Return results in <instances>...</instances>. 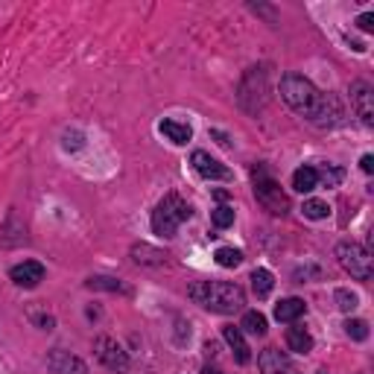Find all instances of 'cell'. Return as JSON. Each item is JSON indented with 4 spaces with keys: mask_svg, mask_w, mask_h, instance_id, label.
<instances>
[{
    "mask_svg": "<svg viewBox=\"0 0 374 374\" xmlns=\"http://www.w3.org/2000/svg\"><path fill=\"white\" fill-rule=\"evenodd\" d=\"M187 296L196 304H202L205 310L223 313V316L243 310L246 304V293L231 281H196L187 287Z\"/></svg>",
    "mask_w": 374,
    "mask_h": 374,
    "instance_id": "cell-1",
    "label": "cell"
},
{
    "mask_svg": "<svg viewBox=\"0 0 374 374\" xmlns=\"http://www.w3.org/2000/svg\"><path fill=\"white\" fill-rule=\"evenodd\" d=\"M193 216V207L178 196V193H167L158 205L155 211H152V231L158 234V237H176V231L182 223Z\"/></svg>",
    "mask_w": 374,
    "mask_h": 374,
    "instance_id": "cell-2",
    "label": "cell"
},
{
    "mask_svg": "<svg viewBox=\"0 0 374 374\" xmlns=\"http://www.w3.org/2000/svg\"><path fill=\"white\" fill-rule=\"evenodd\" d=\"M281 96H284V103L293 108V112L310 117V112L316 108L322 91H318L307 76H301V74H287V76L281 79Z\"/></svg>",
    "mask_w": 374,
    "mask_h": 374,
    "instance_id": "cell-3",
    "label": "cell"
},
{
    "mask_svg": "<svg viewBox=\"0 0 374 374\" xmlns=\"http://www.w3.org/2000/svg\"><path fill=\"white\" fill-rule=\"evenodd\" d=\"M255 196H257V202L266 207L269 214H287L289 211V199H287V193L278 187V182L266 173V167L263 164H257L255 167Z\"/></svg>",
    "mask_w": 374,
    "mask_h": 374,
    "instance_id": "cell-4",
    "label": "cell"
},
{
    "mask_svg": "<svg viewBox=\"0 0 374 374\" xmlns=\"http://www.w3.org/2000/svg\"><path fill=\"white\" fill-rule=\"evenodd\" d=\"M337 260L339 266L357 281H368L371 278V252L359 243H339L337 246Z\"/></svg>",
    "mask_w": 374,
    "mask_h": 374,
    "instance_id": "cell-5",
    "label": "cell"
},
{
    "mask_svg": "<svg viewBox=\"0 0 374 374\" xmlns=\"http://www.w3.org/2000/svg\"><path fill=\"white\" fill-rule=\"evenodd\" d=\"M94 354L105 368H112V371H126L129 368V354L123 351V345L112 337H96L94 339Z\"/></svg>",
    "mask_w": 374,
    "mask_h": 374,
    "instance_id": "cell-6",
    "label": "cell"
},
{
    "mask_svg": "<svg viewBox=\"0 0 374 374\" xmlns=\"http://www.w3.org/2000/svg\"><path fill=\"white\" fill-rule=\"evenodd\" d=\"M342 117H345V112H342V103L337 100L334 94H322L318 96V103H316V108L310 112V123L313 126H318V129H330V126H339L342 123Z\"/></svg>",
    "mask_w": 374,
    "mask_h": 374,
    "instance_id": "cell-7",
    "label": "cell"
},
{
    "mask_svg": "<svg viewBox=\"0 0 374 374\" xmlns=\"http://www.w3.org/2000/svg\"><path fill=\"white\" fill-rule=\"evenodd\" d=\"M351 105L357 117L363 120V126H374V94H371V85L363 79L351 82Z\"/></svg>",
    "mask_w": 374,
    "mask_h": 374,
    "instance_id": "cell-8",
    "label": "cell"
},
{
    "mask_svg": "<svg viewBox=\"0 0 374 374\" xmlns=\"http://www.w3.org/2000/svg\"><path fill=\"white\" fill-rule=\"evenodd\" d=\"M190 164H193V170H196L202 178H207V182H228V178H231V170L226 167V164L216 161L214 155H207V152H202V149L193 152Z\"/></svg>",
    "mask_w": 374,
    "mask_h": 374,
    "instance_id": "cell-9",
    "label": "cell"
},
{
    "mask_svg": "<svg viewBox=\"0 0 374 374\" xmlns=\"http://www.w3.org/2000/svg\"><path fill=\"white\" fill-rule=\"evenodd\" d=\"M9 278L24 289H33L44 281V266H41L38 260H24V263H18V266L9 269Z\"/></svg>",
    "mask_w": 374,
    "mask_h": 374,
    "instance_id": "cell-10",
    "label": "cell"
},
{
    "mask_svg": "<svg viewBox=\"0 0 374 374\" xmlns=\"http://www.w3.org/2000/svg\"><path fill=\"white\" fill-rule=\"evenodd\" d=\"M47 366H50L53 374H88V366L82 363L79 357L67 354V351H62V348H53V351H50Z\"/></svg>",
    "mask_w": 374,
    "mask_h": 374,
    "instance_id": "cell-11",
    "label": "cell"
},
{
    "mask_svg": "<svg viewBox=\"0 0 374 374\" xmlns=\"http://www.w3.org/2000/svg\"><path fill=\"white\" fill-rule=\"evenodd\" d=\"M257 368H260V374H289L293 363H289V357L278 348H263L257 357Z\"/></svg>",
    "mask_w": 374,
    "mask_h": 374,
    "instance_id": "cell-12",
    "label": "cell"
},
{
    "mask_svg": "<svg viewBox=\"0 0 374 374\" xmlns=\"http://www.w3.org/2000/svg\"><path fill=\"white\" fill-rule=\"evenodd\" d=\"M132 257H135V263H144V266H164V263H167V252L152 248L146 243L132 246Z\"/></svg>",
    "mask_w": 374,
    "mask_h": 374,
    "instance_id": "cell-13",
    "label": "cell"
},
{
    "mask_svg": "<svg viewBox=\"0 0 374 374\" xmlns=\"http://www.w3.org/2000/svg\"><path fill=\"white\" fill-rule=\"evenodd\" d=\"M223 337H226V342L234 348V357H237V363H248L252 359V354H248V345H246V339H243V330L240 328H234V325H228V328H223Z\"/></svg>",
    "mask_w": 374,
    "mask_h": 374,
    "instance_id": "cell-14",
    "label": "cell"
},
{
    "mask_svg": "<svg viewBox=\"0 0 374 374\" xmlns=\"http://www.w3.org/2000/svg\"><path fill=\"white\" fill-rule=\"evenodd\" d=\"M304 310H307V304L301 298H284L275 304V318H278V322H296L298 316H304Z\"/></svg>",
    "mask_w": 374,
    "mask_h": 374,
    "instance_id": "cell-15",
    "label": "cell"
},
{
    "mask_svg": "<svg viewBox=\"0 0 374 374\" xmlns=\"http://www.w3.org/2000/svg\"><path fill=\"white\" fill-rule=\"evenodd\" d=\"M287 345H289V351H298V354H307L313 351V337H310V330L307 328H289L287 330Z\"/></svg>",
    "mask_w": 374,
    "mask_h": 374,
    "instance_id": "cell-16",
    "label": "cell"
},
{
    "mask_svg": "<svg viewBox=\"0 0 374 374\" xmlns=\"http://www.w3.org/2000/svg\"><path fill=\"white\" fill-rule=\"evenodd\" d=\"M158 129H161V135H167L170 141L178 144V146L187 144L190 137H193V129L187 126V123H178V120H161V126H158Z\"/></svg>",
    "mask_w": 374,
    "mask_h": 374,
    "instance_id": "cell-17",
    "label": "cell"
},
{
    "mask_svg": "<svg viewBox=\"0 0 374 374\" xmlns=\"http://www.w3.org/2000/svg\"><path fill=\"white\" fill-rule=\"evenodd\" d=\"M293 187L298 193H310L318 187V176H316V167H298L293 173Z\"/></svg>",
    "mask_w": 374,
    "mask_h": 374,
    "instance_id": "cell-18",
    "label": "cell"
},
{
    "mask_svg": "<svg viewBox=\"0 0 374 374\" xmlns=\"http://www.w3.org/2000/svg\"><path fill=\"white\" fill-rule=\"evenodd\" d=\"M272 287H275V278H272L269 269H255L252 272V289H255L257 298H266L272 293Z\"/></svg>",
    "mask_w": 374,
    "mask_h": 374,
    "instance_id": "cell-19",
    "label": "cell"
},
{
    "mask_svg": "<svg viewBox=\"0 0 374 374\" xmlns=\"http://www.w3.org/2000/svg\"><path fill=\"white\" fill-rule=\"evenodd\" d=\"M240 330H246V334H252V337H263L266 334V316L257 313V310H248L243 316V328Z\"/></svg>",
    "mask_w": 374,
    "mask_h": 374,
    "instance_id": "cell-20",
    "label": "cell"
},
{
    "mask_svg": "<svg viewBox=\"0 0 374 374\" xmlns=\"http://www.w3.org/2000/svg\"><path fill=\"white\" fill-rule=\"evenodd\" d=\"M214 257H216V263L223 269H234V266H240V263H243V252H240V248H231V246L216 248Z\"/></svg>",
    "mask_w": 374,
    "mask_h": 374,
    "instance_id": "cell-21",
    "label": "cell"
},
{
    "mask_svg": "<svg viewBox=\"0 0 374 374\" xmlns=\"http://www.w3.org/2000/svg\"><path fill=\"white\" fill-rule=\"evenodd\" d=\"M88 289H108V293H129L126 287L114 278H105V275H96V278H88Z\"/></svg>",
    "mask_w": 374,
    "mask_h": 374,
    "instance_id": "cell-22",
    "label": "cell"
},
{
    "mask_svg": "<svg viewBox=\"0 0 374 374\" xmlns=\"http://www.w3.org/2000/svg\"><path fill=\"white\" fill-rule=\"evenodd\" d=\"M301 211H304V216H307V219H325V216L330 214V207H328V202H322V199H307Z\"/></svg>",
    "mask_w": 374,
    "mask_h": 374,
    "instance_id": "cell-23",
    "label": "cell"
},
{
    "mask_svg": "<svg viewBox=\"0 0 374 374\" xmlns=\"http://www.w3.org/2000/svg\"><path fill=\"white\" fill-rule=\"evenodd\" d=\"M211 223H214V228H228V226H234V207L219 205L216 211L211 214Z\"/></svg>",
    "mask_w": 374,
    "mask_h": 374,
    "instance_id": "cell-24",
    "label": "cell"
},
{
    "mask_svg": "<svg viewBox=\"0 0 374 374\" xmlns=\"http://www.w3.org/2000/svg\"><path fill=\"white\" fill-rule=\"evenodd\" d=\"M345 334L357 342H363V339H368V325L363 318H348V322H345Z\"/></svg>",
    "mask_w": 374,
    "mask_h": 374,
    "instance_id": "cell-25",
    "label": "cell"
},
{
    "mask_svg": "<svg viewBox=\"0 0 374 374\" xmlns=\"http://www.w3.org/2000/svg\"><path fill=\"white\" fill-rule=\"evenodd\" d=\"M357 304H359L357 293H351V289H337V307H339L342 313L357 310Z\"/></svg>",
    "mask_w": 374,
    "mask_h": 374,
    "instance_id": "cell-26",
    "label": "cell"
},
{
    "mask_svg": "<svg viewBox=\"0 0 374 374\" xmlns=\"http://www.w3.org/2000/svg\"><path fill=\"white\" fill-rule=\"evenodd\" d=\"M316 176H318V185H325V187H337L339 182H342V170H337V167H325V170H316Z\"/></svg>",
    "mask_w": 374,
    "mask_h": 374,
    "instance_id": "cell-27",
    "label": "cell"
},
{
    "mask_svg": "<svg viewBox=\"0 0 374 374\" xmlns=\"http://www.w3.org/2000/svg\"><path fill=\"white\" fill-rule=\"evenodd\" d=\"M357 26H359L363 33H371V30H374V12H363V15L357 18Z\"/></svg>",
    "mask_w": 374,
    "mask_h": 374,
    "instance_id": "cell-28",
    "label": "cell"
},
{
    "mask_svg": "<svg viewBox=\"0 0 374 374\" xmlns=\"http://www.w3.org/2000/svg\"><path fill=\"white\" fill-rule=\"evenodd\" d=\"M82 146V135L79 132H67L65 135V149H79Z\"/></svg>",
    "mask_w": 374,
    "mask_h": 374,
    "instance_id": "cell-29",
    "label": "cell"
},
{
    "mask_svg": "<svg viewBox=\"0 0 374 374\" xmlns=\"http://www.w3.org/2000/svg\"><path fill=\"white\" fill-rule=\"evenodd\" d=\"M359 170H363L366 176H371V173H374V158H371V155H363V158H359Z\"/></svg>",
    "mask_w": 374,
    "mask_h": 374,
    "instance_id": "cell-30",
    "label": "cell"
},
{
    "mask_svg": "<svg viewBox=\"0 0 374 374\" xmlns=\"http://www.w3.org/2000/svg\"><path fill=\"white\" fill-rule=\"evenodd\" d=\"M211 135H214V137H216V141H219V144H223V146H231V141H228V137H226L223 132H216V129H214Z\"/></svg>",
    "mask_w": 374,
    "mask_h": 374,
    "instance_id": "cell-31",
    "label": "cell"
},
{
    "mask_svg": "<svg viewBox=\"0 0 374 374\" xmlns=\"http://www.w3.org/2000/svg\"><path fill=\"white\" fill-rule=\"evenodd\" d=\"M202 374H226V371H219V368H214V366H205Z\"/></svg>",
    "mask_w": 374,
    "mask_h": 374,
    "instance_id": "cell-32",
    "label": "cell"
},
{
    "mask_svg": "<svg viewBox=\"0 0 374 374\" xmlns=\"http://www.w3.org/2000/svg\"><path fill=\"white\" fill-rule=\"evenodd\" d=\"M318 374H328V371H318Z\"/></svg>",
    "mask_w": 374,
    "mask_h": 374,
    "instance_id": "cell-33",
    "label": "cell"
}]
</instances>
